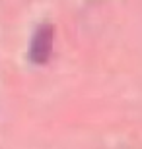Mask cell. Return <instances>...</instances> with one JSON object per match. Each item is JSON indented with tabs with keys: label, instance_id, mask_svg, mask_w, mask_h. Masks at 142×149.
I'll return each instance as SVG.
<instances>
[{
	"label": "cell",
	"instance_id": "cell-1",
	"mask_svg": "<svg viewBox=\"0 0 142 149\" xmlns=\"http://www.w3.org/2000/svg\"><path fill=\"white\" fill-rule=\"evenodd\" d=\"M53 41H55V27L51 23H39L28 47V58L35 66L47 64L53 52Z\"/></svg>",
	"mask_w": 142,
	"mask_h": 149
}]
</instances>
